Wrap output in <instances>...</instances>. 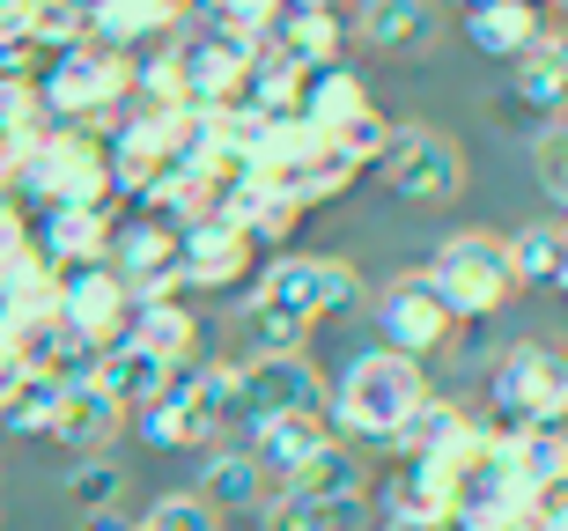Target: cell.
Returning a JSON list of instances; mask_svg holds the SVG:
<instances>
[{
	"label": "cell",
	"instance_id": "obj_41",
	"mask_svg": "<svg viewBox=\"0 0 568 531\" xmlns=\"http://www.w3.org/2000/svg\"><path fill=\"white\" fill-rule=\"evenodd\" d=\"M369 531H399V524H369Z\"/></svg>",
	"mask_w": 568,
	"mask_h": 531
},
{
	"label": "cell",
	"instance_id": "obj_3",
	"mask_svg": "<svg viewBox=\"0 0 568 531\" xmlns=\"http://www.w3.org/2000/svg\"><path fill=\"white\" fill-rule=\"evenodd\" d=\"M422 274H428V288H436V303L450 310V325H458V333H465V325L503 318L509 303L525 296V288H517V274H509V244L495 229H450Z\"/></svg>",
	"mask_w": 568,
	"mask_h": 531
},
{
	"label": "cell",
	"instance_id": "obj_18",
	"mask_svg": "<svg viewBox=\"0 0 568 531\" xmlns=\"http://www.w3.org/2000/svg\"><path fill=\"white\" fill-rule=\"evenodd\" d=\"M295 119L317 133V141H339V133H355L362 119H377V96H369V74L362 67H317L311 82H303V104Z\"/></svg>",
	"mask_w": 568,
	"mask_h": 531
},
{
	"label": "cell",
	"instance_id": "obj_17",
	"mask_svg": "<svg viewBox=\"0 0 568 531\" xmlns=\"http://www.w3.org/2000/svg\"><path fill=\"white\" fill-rule=\"evenodd\" d=\"M111 207H44L30 214V252L52 266V274H82V266H104L111 252Z\"/></svg>",
	"mask_w": 568,
	"mask_h": 531
},
{
	"label": "cell",
	"instance_id": "obj_34",
	"mask_svg": "<svg viewBox=\"0 0 568 531\" xmlns=\"http://www.w3.org/2000/svg\"><path fill=\"white\" fill-rule=\"evenodd\" d=\"M119 488H126V472L111 466V458H82V466L67 472V502H74V517L119 510Z\"/></svg>",
	"mask_w": 568,
	"mask_h": 531
},
{
	"label": "cell",
	"instance_id": "obj_25",
	"mask_svg": "<svg viewBox=\"0 0 568 531\" xmlns=\"http://www.w3.org/2000/svg\"><path fill=\"white\" fill-rule=\"evenodd\" d=\"M126 428V413L97 391L89 377H74V384H60V421H52V443H67L74 458H104V443Z\"/></svg>",
	"mask_w": 568,
	"mask_h": 531
},
{
	"label": "cell",
	"instance_id": "obj_4",
	"mask_svg": "<svg viewBox=\"0 0 568 531\" xmlns=\"http://www.w3.org/2000/svg\"><path fill=\"white\" fill-rule=\"evenodd\" d=\"M16 207L44 214V207H111V163L97 133L74 126H44L30 149L16 155Z\"/></svg>",
	"mask_w": 568,
	"mask_h": 531
},
{
	"label": "cell",
	"instance_id": "obj_33",
	"mask_svg": "<svg viewBox=\"0 0 568 531\" xmlns=\"http://www.w3.org/2000/svg\"><path fill=\"white\" fill-rule=\"evenodd\" d=\"M52 421H60V384L52 377H22L0 406V428L8 436H30V443H52Z\"/></svg>",
	"mask_w": 568,
	"mask_h": 531
},
{
	"label": "cell",
	"instance_id": "obj_12",
	"mask_svg": "<svg viewBox=\"0 0 568 531\" xmlns=\"http://www.w3.org/2000/svg\"><path fill=\"white\" fill-rule=\"evenodd\" d=\"M104 266L126 280V296H133V303H163V296H178V229H170L163 214L126 207L119 222H111V252H104Z\"/></svg>",
	"mask_w": 568,
	"mask_h": 531
},
{
	"label": "cell",
	"instance_id": "obj_39",
	"mask_svg": "<svg viewBox=\"0 0 568 531\" xmlns=\"http://www.w3.org/2000/svg\"><path fill=\"white\" fill-rule=\"evenodd\" d=\"M82 524H89V531H126V517H119V510H104V517H82Z\"/></svg>",
	"mask_w": 568,
	"mask_h": 531
},
{
	"label": "cell",
	"instance_id": "obj_30",
	"mask_svg": "<svg viewBox=\"0 0 568 531\" xmlns=\"http://www.w3.org/2000/svg\"><path fill=\"white\" fill-rule=\"evenodd\" d=\"M266 531H369V502H303V494H274L266 502Z\"/></svg>",
	"mask_w": 568,
	"mask_h": 531
},
{
	"label": "cell",
	"instance_id": "obj_5",
	"mask_svg": "<svg viewBox=\"0 0 568 531\" xmlns=\"http://www.w3.org/2000/svg\"><path fill=\"white\" fill-rule=\"evenodd\" d=\"M295 413H325V377H317L311 355L230 361V428H244V443L281 428V421H295Z\"/></svg>",
	"mask_w": 568,
	"mask_h": 531
},
{
	"label": "cell",
	"instance_id": "obj_21",
	"mask_svg": "<svg viewBox=\"0 0 568 531\" xmlns=\"http://www.w3.org/2000/svg\"><path fill=\"white\" fill-rule=\"evenodd\" d=\"M458 30H465V44L480 52V60H525L531 44H539V30H547V16L531 8V0H473L458 16Z\"/></svg>",
	"mask_w": 568,
	"mask_h": 531
},
{
	"label": "cell",
	"instance_id": "obj_36",
	"mask_svg": "<svg viewBox=\"0 0 568 531\" xmlns=\"http://www.w3.org/2000/svg\"><path fill=\"white\" fill-rule=\"evenodd\" d=\"M531 171H539L547 200H561V207H568V119H554V126L539 133V149H531Z\"/></svg>",
	"mask_w": 568,
	"mask_h": 531
},
{
	"label": "cell",
	"instance_id": "obj_23",
	"mask_svg": "<svg viewBox=\"0 0 568 531\" xmlns=\"http://www.w3.org/2000/svg\"><path fill=\"white\" fill-rule=\"evenodd\" d=\"M126 347L155 355L163 369H192L200 355V318H192V303L163 296V303H133V325H126Z\"/></svg>",
	"mask_w": 568,
	"mask_h": 531
},
{
	"label": "cell",
	"instance_id": "obj_13",
	"mask_svg": "<svg viewBox=\"0 0 568 531\" xmlns=\"http://www.w3.org/2000/svg\"><path fill=\"white\" fill-rule=\"evenodd\" d=\"M52 318L89 347V355H111L133 325V296L111 266H82V274H60V296H52Z\"/></svg>",
	"mask_w": 568,
	"mask_h": 531
},
{
	"label": "cell",
	"instance_id": "obj_7",
	"mask_svg": "<svg viewBox=\"0 0 568 531\" xmlns=\"http://www.w3.org/2000/svg\"><path fill=\"white\" fill-rule=\"evenodd\" d=\"M487 406H495V421L487 428H509V436H525V428H568V355L561 347H509L495 369H487Z\"/></svg>",
	"mask_w": 568,
	"mask_h": 531
},
{
	"label": "cell",
	"instance_id": "obj_10",
	"mask_svg": "<svg viewBox=\"0 0 568 531\" xmlns=\"http://www.w3.org/2000/svg\"><path fill=\"white\" fill-rule=\"evenodd\" d=\"M450 340H458V325H450V310L436 303V288H428L422 266H414V274H392L377 288V347H392V355H406V361L428 369Z\"/></svg>",
	"mask_w": 568,
	"mask_h": 531
},
{
	"label": "cell",
	"instance_id": "obj_8",
	"mask_svg": "<svg viewBox=\"0 0 568 531\" xmlns=\"http://www.w3.org/2000/svg\"><path fill=\"white\" fill-rule=\"evenodd\" d=\"M252 296H266V303H281L288 318H303L317 333L325 318H339V310H355L369 288H362V274L347 266V258H333V252H288V258H274V266H258V280H252Z\"/></svg>",
	"mask_w": 568,
	"mask_h": 531
},
{
	"label": "cell",
	"instance_id": "obj_26",
	"mask_svg": "<svg viewBox=\"0 0 568 531\" xmlns=\"http://www.w3.org/2000/svg\"><path fill=\"white\" fill-rule=\"evenodd\" d=\"M170 377H178V369H163L155 355H141V347H126V340L111 347V355H97V361H89V384H97V391H104V399L119 406L126 421L141 413V406H155V399H163V384H170Z\"/></svg>",
	"mask_w": 568,
	"mask_h": 531
},
{
	"label": "cell",
	"instance_id": "obj_9",
	"mask_svg": "<svg viewBox=\"0 0 568 531\" xmlns=\"http://www.w3.org/2000/svg\"><path fill=\"white\" fill-rule=\"evenodd\" d=\"M377 177L399 200H414V207H443V200L465 192V149L436 126H392L377 155Z\"/></svg>",
	"mask_w": 568,
	"mask_h": 531
},
{
	"label": "cell",
	"instance_id": "obj_2",
	"mask_svg": "<svg viewBox=\"0 0 568 531\" xmlns=\"http://www.w3.org/2000/svg\"><path fill=\"white\" fill-rule=\"evenodd\" d=\"M133 104V60L119 52H97V44H74V52H52L38 67V111L44 126H74L104 141Z\"/></svg>",
	"mask_w": 568,
	"mask_h": 531
},
{
	"label": "cell",
	"instance_id": "obj_15",
	"mask_svg": "<svg viewBox=\"0 0 568 531\" xmlns=\"http://www.w3.org/2000/svg\"><path fill=\"white\" fill-rule=\"evenodd\" d=\"M480 450H487V421H480V413H465L458 399H436V391H428V406L414 413V428L399 436L392 458H422V466H436V472L458 480Z\"/></svg>",
	"mask_w": 568,
	"mask_h": 531
},
{
	"label": "cell",
	"instance_id": "obj_19",
	"mask_svg": "<svg viewBox=\"0 0 568 531\" xmlns=\"http://www.w3.org/2000/svg\"><path fill=\"white\" fill-rule=\"evenodd\" d=\"M8 355H16V377H52V384L89 377V361H97L60 318H52V310H38V318H16V325H8Z\"/></svg>",
	"mask_w": 568,
	"mask_h": 531
},
{
	"label": "cell",
	"instance_id": "obj_1",
	"mask_svg": "<svg viewBox=\"0 0 568 531\" xmlns=\"http://www.w3.org/2000/svg\"><path fill=\"white\" fill-rule=\"evenodd\" d=\"M428 406V369L392 355V347H362L339 384L325 391V421L339 443L355 450H399V436L414 428V413Z\"/></svg>",
	"mask_w": 568,
	"mask_h": 531
},
{
	"label": "cell",
	"instance_id": "obj_37",
	"mask_svg": "<svg viewBox=\"0 0 568 531\" xmlns=\"http://www.w3.org/2000/svg\"><path fill=\"white\" fill-rule=\"evenodd\" d=\"M22 252H30V214H22L16 200H0V266L22 258Z\"/></svg>",
	"mask_w": 568,
	"mask_h": 531
},
{
	"label": "cell",
	"instance_id": "obj_31",
	"mask_svg": "<svg viewBox=\"0 0 568 531\" xmlns=\"http://www.w3.org/2000/svg\"><path fill=\"white\" fill-rule=\"evenodd\" d=\"M503 244H509L517 288H554V274H561V222H525V229L503 236Z\"/></svg>",
	"mask_w": 568,
	"mask_h": 531
},
{
	"label": "cell",
	"instance_id": "obj_42",
	"mask_svg": "<svg viewBox=\"0 0 568 531\" xmlns=\"http://www.w3.org/2000/svg\"><path fill=\"white\" fill-rule=\"evenodd\" d=\"M458 531H480V524H458Z\"/></svg>",
	"mask_w": 568,
	"mask_h": 531
},
{
	"label": "cell",
	"instance_id": "obj_40",
	"mask_svg": "<svg viewBox=\"0 0 568 531\" xmlns=\"http://www.w3.org/2000/svg\"><path fill=\"white\" fill-rule=\"evenodd\" d=\"M554 296H568V222H561V274H554Z\"/></svg>",
	"mask_w": 568,
	"mask_h": 531
},
{
	"label": "cell",
	"instance_id": "obj_35",
	"mask_svg": "<svg viewBox=\"0 0 568 531\" xmlns=\"http://www.w3.org/2000/svg\"><path fill=\"white\" fill-rule=\"evenodd\" d=\"M141 531H222V517H214L200 494H163V502H148Z\"/></svg>",
	"mask_w": 568,
	"mask_h": 531
},
{
	"label": "cell",
	"instance_id": "obj_28",
	"mask_svg": "<svg viewBox=\"0 0 568 531\" xmlns=\"http://www.w3.org/2000/svg\"><path fill=\"white\" fill-rule=\"evenodd\" d=\"M517 104L531 119H568V30H539L525 60H517Z\"/></svg>",
	"mask_w": 568,
	"mask_h": 531
},
{
	"label": "cell",
	"instance_id": "obj_20",
	"mask_svg": "<svg viewBox=\"0 0 568 531\" xmlns=\"http://www.w3.org/2000/svg\"><path fill=\"white\" fill-rule=\"evenodd\" d=\"M347 44H355V30H347V16L325 8V0H311V8H281V22H274V52L295 60L303 74L339 67V60H347Z\"/></svg>",
	"mask_w": 568,
	"mask_h": 531
},
{
	"label": "cell",
	"instance_id": "obj_27",
	"mask_svg": "<svg viewBox=\"0 0 568 531\" xmlns=\"http://www.w3.org/2000/svg\"><path fill=\"white\" fill-rule=\"evenodd\" d=\"M347 30H355L369 52H384V60H414V52L436 44V8H422V0H377V8H362Z\"/></svg>",
	"mask_w": 568,
	"mask_h": 531
},
{
	"label": "cell",
	"instance_id": "obj_14",
	"mask_svg": "<svg viewBox=\"0 0 568 531\" xmlns=\"http://www.w3.org/2000/svg\"><path fill=\"white\" fill-rule=\"evenodd\" d=\"M258 280L252 236H236L230 222H192L178 229V296H236Z\"/></svg>",
	"mask_w": 568,
	"mask_h": 531
},
{
	"label": "cell",
	"instance_id": "obj_11",
	"mask_svg": "<svg viewBox=\"0 0 568 531\" xmlns=\"http://www.w3.org/2000/svg\"><path fill=\"white\" fill-rule=\"evenodd\" d=\"M369 517L399 531H458V480L422 458H392L369 480Z\"/></svg>",
	"mask_w": 568,
	"mask_h": 531
},
{
	"label": "cell",
	"instance_id": "obj_32",
	"mask_svg": "<svg viewBox=\"0 0 568 531\" xmlns=\"http://www.w3.org/2000/svg\"><path fill=\"white\" fill-rule=\"evenodd\" d=\"M236 325H244L252 355H303V347H311V325L288 318V310H281V303H266V296L236 303Z\"/></svg>",
	"mask_w": 568,
	"mask_h": 531
},
{
	"label": "cell",
	"instance_id": "obj_38",
	"mask_svg": "<svg viewBox=\"0 0 568 531\" xmlns=\"http://www.w3.org/2000/svg\"><path fill=\"white\" fill-rule=\"evenodd\" d=\"M16 141H0V200H16Z\"/></svg>",
	"mask_w": 568,
	"mask_h": 531
},
{
	"label": "cell",
	"instance_id": "obj_29",
	"mask_svg": "<svg viewBox=\"0 0 568 531\" xmlns=\"http://www.w3.org/2000/svg\"><path fill=\"white\" fill-rule=\"evenodd\" d=\"M333 443V421H325V413H295V421H281V428H266V436H252V458H258V472H266V480H274V494H281V480H288L295 466H303V458H311V450H325Z\"/></svg>",
	"mask_w": 568,
	"mask_h": 531
},
{
	"label": "cell",
	"instance_id": "obj_16",
	"mask_svg": "<svg viewBox=\"0 0 568 531\" xmlns=\"http://www.w3.org/2000/svg\"><path fill=\"white\" fill-rule=\"evenodd\" d=\"M185 8L170 0H104L89 8V44L97 52H119V60H141V52H163V44L185 38Z\"/></svg>",
	"mask_w": 568,
	"mask_h": 531
},
{
	"label": "cell",
	"instance_id": "obj_22",
	"mask_svg": "<svg viewBox=\"0 0 568 531\" xmlns=\"http://www.w3.org/2000/svg\"><path fill=\"white\" fill-rule=\"evenodd\" d=\"M369 480H377L369 458H362L355 443H339V436H333L325 450H311V458L281 480V494H303V502H369Z\"/></svg>",
	"mask_w": 568,
	"mask_h": 531
},
{
	"label": "cell",
	"instance_id": "obj_24",
	"mask_svg": "<svg viewBox=\"0 0 568 531\" xmlns=\"http://www.w3.org/2000/svg\"><path fill=\"white\" fill-rule=\"evenodd\" d=\"M200 502H207L214 517H252V510L274 502V480L258 472V458L244 443H230V450H214L207 472H200Z\"/></svg>",
	"mask_w": 568,
	"mask_h": 531
},
{
	"label": "cell",
	"instance_id": "obj_6",
	"mask_svg": "<svg viewBox=\"0 0 568 531\" xmlns=\"http://www.w3.org/2000/svg\"><path fill=\"white\" fill-rule=\"evenodd\" d=\"M230 428V361H192L163 384V399L133 413L148 450H207Z\"/></svg>",
	"mask_w": 568,
	"mask_h": 531
}]
</instances>
